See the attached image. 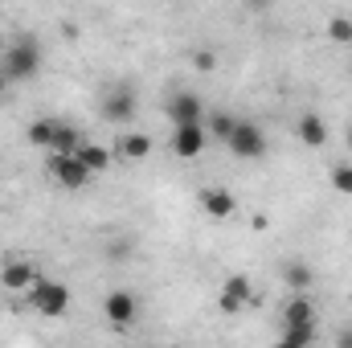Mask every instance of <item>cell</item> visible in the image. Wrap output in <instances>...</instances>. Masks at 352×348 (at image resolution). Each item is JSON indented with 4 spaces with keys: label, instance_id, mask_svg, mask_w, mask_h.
<instances>
[{
    "label": "cell",
    "instance_id": "1",
    "mask_svg": "<svg viewBox=\"0 0 352 348\" xmlns=\"http://www.w3.org/2000/svg\"><path fill=\"white\" fill-rule=\"evenodd\" d=\"M0 66L8 74V83H29L37 70H41V50L33 37H16L0 50Z\"/></svg>",
    "mask_w": 352,
    "mask_h": 348
},
{
    "label": "cell",
    "instance_id": "2",
    "mask_svg": "<svg viewBox=\"0 0 352 348\" xmlns=\"http://www.w3.org/2000/svg\"><path fill=\"white\" fill-rule=\"evenodd\" d=\"M29 303H33L41 316L58 320V316H66V307H70V291H66V283H58V279H37V283L29 287Z\"/></svg>",
    "mask_w": 352,
    "mask_h": 348
},
{
    "label": "cell",
    "instance_id": "3",
    "mask_svg": "<svg viewBox=\"0 0 352 348\" xmlns=\"http://www.w3.org/2000/svg\"><path fill=\"white\" fill-rule=\"evenodd\" d=\"M45 168H50V176H54L62 188H87L90 176H94L87 164H82L78 152H50V164H45Z\"/></svg>",
    "mask_w": 352,
    "mask_h": 348
},
{
    "label": "cell",
    "instance_id": "4",
    "mask_svg": "<svg viewBox=\"0 0 352 348\" xmlns=\"http://www.w3.org/2000/svg\"><path fill=\"white\" fill-rule=\"evenodd\" d=\"M226 148L238 156V160H258L266 156V135L258 123H250V119H238L234 123V131H230V140H226Z\"/></svg>",
    "mask_w": 352,
    "mask_h": 348
},
{
    "label": "cell",
    "instance_id": "5",
    "mask_svg": "<svg viewBox=\"0 0 352 348\" xmlns=\"http://www.w3.org/2000/svg\"><path fill=\"white\" fill-rule=\"evenodd\" d=\"M102 316L115 324V328H131L140 320V299L131 291H107L102 299Z\"/></svg>",
    "mask_w": 352,
    "mask_h": 348
},
{
    "label": "cell",
    "instance_id": "6",
    "mask_svg": "<svg viewBox=\"0 0 352 348\" xmlns=\"http://www.w3.org/2000/svg\"><path fill=\"white\" fill-rule=\"evenodd\" d=\"M209 144V131L205 123H184V127H173V152L180 160H197Z\"/></svg>",
    "mask_w": 352,
    "mask_h": 348
},
{
    "label": "cell",
    "instance_id": "7",
    "mask_svg": "<svg viewBox=\"0 0 352 348\" xmlns=\"http://www.w3.org/2000/svg\"><path fill=\"white\" fill-rule=\"evenodd\" d=\"M168 119L173 127H184V123H205V102L192 94V90H176L168 98Z\"/></svg>",
    "mask_w": 352,
    "mask_h": 348
},
{
    "label": "cell",
    "instance_id": "8",
    "mask_svg": "<svg viewBox=\"0 0 352 348\" xmlns=\"http://www.w3.org/2000/svg\"><path fill=\"white\" fill-rule=\"evenodd\" d=\"M102 119L107 123H131L135 119V94L127 87H111L102 94Z\"/></svg>",
    "mask_w": 352,
    "mask_h": 348
},
{
    "label": "cell",
    "instance_id": "9",
    "mask_svg": "<svg viewBox=\"0 0 352 348\" xmlns=\"http://www.w3.org/2000/svg\"><path fill=\"white\" fill-rule=\"evenodd\" d=\"M201 209H205L213 221H230V217L238 213V201H234V193H230V188L209 184V188H201Z\"/></svg>",
    "mask_w": 352,
    "mask_h": 348
},
{
    "label": "cell",
    "instance_id": "10",
    "mask_svg": "<svg viewBox=\"0 0 352 348\" xmlns=\"http://www.w3.org/2000/svg\"><path fill=\"white\" fill-rule=\"evenodd\" d=\"M250 295H254V291H250V279H246V274H230V279L221 283L217 303H221V312H226V316H238V312L250 303Z\"/></svg>",
    "mask_w": 352,
    "mask_h": 348
},
{
    "label": "cell",
    "instance_id": "11",
    "mask_svg": "<svg viewBox=\"0 0 352 348\" xmlns=\"http://www.w3.org/2000/svg\"><path fill=\"white\" fill-rule=\"evenodd\" d=\"M33 283H37V270H33V262H25V259L8 262V266L0 270V287H4V291H29Z\"/></svg>",
    "mask_w": 352,
    "mask_h": 348
},
{
    "label": "cell",
    "instance_id": "12",
    "mask_svg": "<svg viewBox=\"0 0 352 348\" xmlns=\"http://www.w3.org/2000/svg\"><path fill=\"white\" fill-rule=\"evenodd\" d=\"M299 324H316V303L307 299V291H295V299L283 307V328H299Z\"/></svg>",
    "mask_w": 352,
    "mask_h": 348
},
{
    "label": "cell",
    "instance_id": "13",
    "mask_svg": "<svg viewBox=\"0 0 352 348\" xmlns=\"http://www.w3.org/2000/svg\"><path fill=\"white\" fill-rule=\"evenodd\" d=\"M283 283H287L291 291H307V287L316 283V270L303 259H291V262H283Z\"/></svg>",
    "mask_w": 352,
    "mask_h": 348
},
{
    "label": "cell",
    "instance_id": "14",
    "mask_svg": "<svg viewBox=\"0 0 352 348\" xmlns=\"http://www.w3.org/2000/svg\"><path fill=\"white\" fill-rule=\"evenodd\" d=\"M295 131H299V140H303L307 148H324V144H328V123H324L320 115H303Z\"/></svg>",
    "mask_w": 352,
    "mask_h": 348
},
{
    "label": "cell",
    "instance_id": "15",
    "mask_svg": "<svg viewBox=\"0 0 352 348\" xmlns=\"http://www.w3.org/2000/svg\"><path fill=\"white\" fill-rule=\"evenodd\" d=\"M119 156H123V160H148V156H152V135L127 131V135L119 140Z\"/></svg>",
    "mask_w": 352,
    "mask_h": 348
},
{
    "label": "cell",
    "instance_id": "16",
    "mask_svg": "<svg viewBox=\"0 0 352 348\" xmlns=\"http://www.w3.org/2000/svg\"><path fill=\"white\" fill-rule=\"evenodd\" d=\"M78 156H82V164H87L90 173H107L111 168V148H102V144H90V140H82V148H78Z\"/></svg>",
    "mask_w": 352,
    "mask_h": 348
},
{
    "label": "cell",
    "instance_id": "17",
    "mask_svg": "<svg viewBox=\"0 0 352 348\" xmlns=\"http://www.w3.org/2000/svg\"><path fill=\"white\" fill-rule=\"evenodd\" d=\"M78 148H82V131L58 119V131H54V144H50V152H78Z\"/></svg>",
    "mask_w": 352,
    "mask_h": 348
},
{
    "label": "cell",
    "instance_id": "18",
    "mask_svg": "<svg viewBox=\"0 0 352 348\" xmlns=\"http://www.w3.org/2000/svg\"><path fill=\"white\" fill-rule=\"evenodd\" d=\"M54 131H58V119H33V123H29V144L41 148V152H50Z\"/></svg>",
    "mask_w": 352,
    "mask_h": 348
},
{
    "label": "cell",
    "instance_id": "19",
    "mask_svg": "<svg viewBox=\"0 0 352 348\" xmlns=\"http://www.w3.org/2000/svg\"><path fill=\"white\" fill-rule=\"evenodd\" d=\"M234 123H238V119H234L230 111H209V135H217L221 144L230 140V131H234Z\"/></svg>",
    "mask_w": 352,
    "mask_h": 348
},
{
    "label": "cell",
    "instance_id": "20",
    "mask_svg": "<svg viewBox=\"0 0 352 348\" xmlns=\"http://www.w3.org/2000/svg\"><path fill=\"white\" fill-rule=\"evenodd\" d=\"M316 340V324H299V328H283V345L287 348H303Z\"/></svg>",
    "mask_w": 352,
    "mask_h": 348
},
{
    "label": "cell",
    "instance_id": "21",
    "mask_svg": "<svg viewBox=\"0 0 352 348\" xmlns=\"http://www.w3.org/2000/svg\"><path fill=\"white\" fill-rule=\"evenodd\" d=\"M328 37L336 45H352V17H332L328 21Z\"/></svg>",
    "mask_w": 352,
    "mask_h": 348
},
{
    "label": "cell",
    "instance_id": "22",
    "mask_svg": "<svg viewBox=\"0 0 352 348\" xmlns=\"http://www.w3.org/2000/svg\"><path fill=\"white\" fill-rule=\"evenodd\" d=\"M332 188L344 193V197H352V164H336V168H332Z\"/></svg>",
    "mask_w": 352,
    "mask_h": 348
},
{
    "label": "cell",
    "instance_id": "23",
    "mask_svg": "<svg viewBox=\"0 0 352 348\" xmlns=\"http://www.w3.org/2000/svg\"><path fill=\"white\" fill-rule=\"evenodd\" d=\"M192 66H197L201 74H209V70H217V54H213V50H197V54H192Z\"/></svg>",
    "mask_w": 352,
    "mask_h": 348
},
{
    "label": "cell",
    "instance_id": "24",
    "mask_svg": "<svg viewBox=\"0 0 352 348\" xmlns=\"http://www.w3.org/2000/svg\"><path fill=\"white\" fill-rule=\"evenodd\" d=\"M242 4H246V8H254V12H266V8H274L278 0H242Z\"/></svg>",
    "mask_w": 352,
    "mask_h": 348
},
{
    "label": "cell",
    "instance_id": "25",
    "mask_svg": "<svg viewBox=\"0 0 352 348\" xmlns=\"http://www.w3.org/2000/svg\"><path fill=\"white\" fill-rule=\"evenodd\" d=\"M8 87H12V83H8V74H4V66H0V94H4Z\"/></svg>",
    "mask_w": 352,
    "mask_h": 348
},
{
    "label": "cell",
    "instance_id": "26",
    "mask_svg": "<svg viewBox=\"0 0 352 348\" xmlns=\"http://www.w3.org/2000/svg\"><path fill=\"white\" fill-rule=\"evenodd\" d=\"M340 348H352V332H340Z\"/></svg>",
    "mask_w": 352,
    "mask_h": 348
},
{
    "label": "cell",
    "instance_id": "27",
    "mask_svg": "<svg viewBox=\"0 0 352 348\" xmlns=\"http://www.w3.org/2000/svg\"><path fill=\"white\" fill-rule=\"evenodd\" d=\"M349 148H352V123H349Z\"/></svg>",
    "mask_w": 352,
    "mask_h": 348
}]
</instances>
